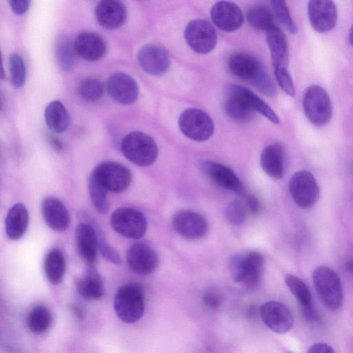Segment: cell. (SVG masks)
<instances>
[{
	"label": "cell",
	"mask_w": 353,
	"mask_h": 353,
	"mask_svg": "<svg viewBox=\"0 0 353 353\" xmlns=\"http://www.w3.org/2000/svg\"><path fill=\"white\" fill-rule=\"evenodd\" d=\"M231 73L254 85L267 96H273L276 88L261 62L246 52H236L228 60Z\"/></svg>",
	"instance_id": "cell-1"
},
{
	"label": "cell",
	"mask_w": 353,
	"mask_h": 353,
	"mask_svg": "<svg viewBox=\"0 0 353 353\" xmlns=\"http://www.w3.org/2000/svg\"><path fill=\"white\" fill-rule=\"evenodd\" d=\"M114 308L117 316L124 323H134L139 321L145 310L143 288L132 283L121 286L114 296Z\"/></svg>",
	"instance_id": "cell-2"
},
{
	"label": "cell",
	"mask_w": 353,
	"mask_h": 353,
	"mask_svg": "<svg viewBox=\"0 0 353 353\" xmlns=\"http://www.w3.org/2000/svg\"><path fill=\"white\" fill-rule=\"evenodd\" d=\"M312 283L323 304L331 310L341 307L343 294L338 274L330 268L320 265L312 272Z\"/></svg>",
	"instance_id": "cell-3"
},
{
	"label": "cell",
	"mask_w": 353,
	"mask_h": 353,
	"mask_svg": "<svg viewBox=\"0 0 353 353\" xmlns=\"http://www.w3.org/2000/svg\"><path fill=\"white\" fill-rule=\"evenodd\" d=\"M121 149L125 158L139 166L150 165L158 157V147L155 141L139 131L126 134L121 141Z\"/></svg>",
	"instance_id": "cell-4"
},
{
	"label": "cell",
	"mask_w": 353,
	"mask_h": 353,
	"mask_svg": "<svg viewBox=\"0 0 353 353\" xmlns=\"http://www.w3.org/2000/svg\"><path fill=\"white\" fill-rule=\"evenodd\" d=\"M303 108L308 121L318 127L327 124L332 117L330 98L325 90L318 85H311L305 90Z\"/></svg>",
	"instance_id": "cell-5"
},
{
	"label": "cell",
	"mask_w": 353,
	"mask_h": 353,
	"mask_svg": "<svg viewBox=\"0 0 353 353\" xmlns=\"http://www.w3.org/2000/svg\"><path fill=\"white\" fill-rule=\"evenodd\" d=\"M110 225L120 235L131 239L143 237L148 228L144 214L138 210L128 207L115 210L110 216Z\"/></svg>",
	"instance_id": "cell-6"
},
{
	"label": "cell",
	"mask_w": 353,
	"mask_h": 353,
	"mask_svg": "<svg viewBox=\"0 0 353 353\" xmlns=\"http://www.w3.org/2000/svg\"><path fill=\"white\" fill-rule=\"evenodd\" d=\"M91 174L108 191L121 193L130 185L132 174L123 164L105 161L99 164Z\"/></svg>",
	"instance_id": "cell-7"
},
{
	"label": "cell",
	"mask_w": 353,
	"mask_h": 353,
	"mask_svg": "<svg viewBox=\"0 0 353 353\" xmlns=\"http://www.w3.org/2000/svg\"><path fill=\"white\" fill-rule=\"evenodd\" d=\"M288 189L294 203L301 208L312 207L319 199L320 188L313 174L307 170H299L289 179Z\"/></svg>",
	"instance_id": "cell-8"
},
{
	"label": "cell",
	"mask_w": 353,
	"mask_h": 353,
	"mask_svg": "<svg viewBox=\"0 0 353 353\" xmlns=\"http://www.w3.org/2000/svg\"><path fill=\"white\" fill-rule=\"evenodd\" d=\"M179 127L182 133L196 141L208 140L214 132L211 117L203 110L188 108L179 118Z\"/></svg>",
	"instance_id": "cell-9"
},
{
	"label": "cell",
	"mask_w": 353,
	"mask_h": 353,
	"mask_svg": "<svg viewBox=\"0 0 353 353\" xmlns=\"http://www.w3.org/2000/svg\"><path fill=\"white\" fill-rule=\"evenodd\" d=\"M188 45L199 54H207L215 47L217 35L210 23L204 19H194L188 23L184 32Z\"/></svg>",
	"instance_id": "cell-10"
},
{
	"label": "cell",
	"mask_w": 353,
	"mask_h": 353,
	"mask_svg": "<svg viewBox=\"0 0 353 353\" xmlns=\"http://www.w3.org/2000/svg\"><path fill=\"white\" fill-rule=\"evenodd\" d=\"M259 314L263 323L275 333H286L293 327L292 314L281 302L270 301L264 303L260 307Z\"/></svg>",
	"instance_id": "cell-11"
},
{
	"label": "cell",
	"mask_w": 353,
	"mask_h": 353,
	"mask_svg": "<svg viewBox=\"0 0 353 353\" xmlns=\"http://www.w3.org/2000/svg\"><path fill=\"white\" fill-rule=\"evenodd\" d=\"M126 262L134 273L148 275L157 269L159 261L156 251L151 246L143 242H137L128 250Z\"/></svg>",
	"instance_id": "cell-12"
},
{
	"label": "cell",
	"mask_w": 353,
	"mask_h": 353,
	"mask_svg": "<svg viewBox=\"0 0 353 353\" xmlns=\"http://www.w3.org/2000/svg\"><path fill=\"white\" fill-rule=\"evenodd\" d=\"M307 15L313 29L319 33H325L335 27L338 14L332 1L312 0L307 4Z\"/></svg>",
	"instance_id": "cell-13"
},
{
	"label": "cell",
	"mask_w": 353,
	"mask_h": 353,
	"mask_svg": "<svg viewBox=\"0 0 353 353\" xmlns=\"http://www.w3.org/2000/svg\"><path fill=\"white\" fill-rule=\"evenodd\" d=\"M137 60L141 68L153 76L163 74L170 66L168 52L163 47L154 44L142 46L137 53Z\"/></svg>",
	"instance_id": "cell-14"
},
{
	"label": "cell",
	"mask_w": 353,
	"mask_h": 353,
	"mask_svg": "<svg viewBox=\"0 0 353 353\" xmlns=\"http://www.w3.org/2000/svg\"><path fill=\"white\" fill-rule=\"evenodd\" d=\"M174 230L181 236L189 239H198L204 236L208 230L205 219L191 210H181L172 218Z\"/></svg>",
	"instance_id": "cell-15"
},
{
	"label": "cell",
	"mask_w": 353,
	"mask_h": 353,
	"mask_svg": "<svg viewBox=\"0 0 353 353\" xmlns=\"http://www.w3.org/2000/svg\"><path fill=\"white\" fill-rule=\"evenodd\" d=\"M106 88L110 96L123 105L133 103L139 95V87L136 81L124 72L111 74L108 79Z\"/></svg>",
	"instance_id": "cell-16"
},
{
	"label": "cell",
	"mask_w": 353,
	"mask_h": 353,
	"mask_svg": "<svg viewBox=\"0 0 353 353\" xmlns=\"http://www.w3.org/2000/svg\"><path fill=\"white\" fill-rule=\"evenodd\" d=\"M199 168L219 186L237 194L243 193L241 181L229 168L214 161L203 160L199 163Z\"/></svg>",
	"instance_id": "cell-17"
},
{
	"label": "cell",
	"mask_w": 353,
	"mask_h": 353,
	"mask_svg": "<svg viewBox=\"0 0 353 353\" xmlns=\"http://www.w3.org/2000/svg\"><path fill=\"white\" fill-rule=\"evenodd\" d=\"M213 23L221 30L233 32L239 29L244 21L241 9L234 3L218 1L210 10Z\"/></svg>",
	"instance_id": "cell-18"
},
{
	"label": "cell",
	"mask_w": 353,
	"mask_h": 353,
	"mask_svg": "<svg viewBox=\"0 0 353 353\" xmlns=\"http://www.w3.org/2000/svg\"><path fill=\"white\" fill-rule=\"evenodd\" d=\"M73 46L74 52L88 61L101 59L106 52L104 39L99 34L90 31L79 32L74 39Z\"/></svg>",
	"instance_id": "cell-19"
},
{
	"label": "cell",
	"mask_w": 353,
	"mask_h": 353,
	"mask_svg": "<svg viewBox=\"0 0 353 353\" xmlns=\"http://www.w3.org/2000/svg\"><path fill=\"white\" fill-rule=\"evenodd\" d=\"M95 17L103 28L112 30L118 28L125 23L127 10L119 1L104 0L97 5Z\"/></svg>",
	"instance_id": "cell-20"
},
{
	"label": "cell",
	"mask_w": 353,
	"mask_h": 353,
	"mask_svg": "<svg viewBox=\"0 0 353 353\" xmlns=\"http://www.w3.org/2000/svg\"><path fill=\"white\" fill-rule=\"evenodd\" d=\"M41 208L43 218L50 228L58 232L68 229L70 216L61 201L54 196L46 197L41 203Z\"/></svg>",
	"instance_id": "cell-21"
},
{
	"label": "cell",
	"mask_w": 353,
	"mask_h": 353,
	"mask_svg": "<svg viewBox=\"0 0 353 353\" xmlns=\"http://www.w3.org/2000/svg\"><path fill=\"white\" fill-rule=\"evenodd\" d=\"M75 241L81 256L88 264H93L99 250L97 232L89 224L81 223L75 230Z\"/></svg>",
	"instance_id": "cell-22"
},
{
	"label": "cell",
	"mask_w": 353,
	"mask_h": 353,
	"mask_svg": "<svg viewBox=\"0 0 353 353\" xmlns=\"http://www.w3.org/2000/svg\"><path fill=\"white\" fill-rule=\"evenodd\" d=\"M266 34L268 45L271 53L274 68H287L289 52L285 36L276 26L268 30Z\"/></svg>",
	"instance_id": "cell-23"
},
{
	"label": "cell",
	"mask_w": 353,
	"mask_h": 353,
	"mask_svg": "<svg viewBox=\"0 0 353 353\" xmlns=\"http://www.w3.org/2000/svg\"><path fill=\"white\" fill-rule=\"evenodd\" d=\"M285 281L290 291L299 301L305 318L307 321L316 319L312 296L307 285L300 278L292 274H288Z\"/></svg>",
	"instance_id": "cell-24"
},
{
	"label": "cell",
	"mask_w": 353,
	"mask_h": 353,
	"mask_svg": "<svg viewBox=\"0 0 353 353\" xmlns=\"http://www.w3.org/2000/svg\"><path fill=\"white\" fill-rule=\"evenodd\" d=\"M263 259L257 252H252L243 256L240 283L248 289H255L261 281Z\"/></svg>",
	"instance_id": "cell-25"
},
{
	"label": "cell",
	"mask_w": 353,
	"mask_h": 353,
	"mask_svg": "<svg viewBox=\"0 0 353 353\" xmlns=\"http://www.w3.org/2000/svg\"><path fill=\"white\" fill-rule=\"evenodd\" d=\"M260 164L263 170L270 176L279 179L284 174V152L279 143L270 144L262 151Z\"/></svg>",
	"instance_id": "cell-26"
},
{
	"label": "cell",
	"mask_w": 353,
	"mask_h": 353,
	"mask_svg": "<svg viewBox=\"0 0 353 353\" xmlns=\"http://www.w3.org/2000/svg\"><path fill=\"white\" fill-rule=\"evenodd\" d=\"M29 223V213L26 207L18 203L8 210L6 221V233L11 240H18L25 234Z\"/></svg>",
	"instance_id": "cell-27"
},
{
	"label": "cell",
	"mask_w": 353,
	"mask_h": 353,
	"mask_svg": "<svg viewBox=\"0 0 353 353\" xmlns=\"http://www.w3.org/2000/svg\"><path fill=\"white\" fill-rule=\"evenodd\" d=\"M225 110L231 119L239 122L248 121L254 114V111L239 91L237 85H229Z\"/></svg>",
	"instance_id": "cell-28"
},
{
	"label": "cell",
	"mask_w": 353,
	"mask_h": 353,
	"mask_svg": "<svg viewBox=\"0 0 353 353\" xmlns=\"http://www.w3.org/2000/svg\"><path fill=\"white\" fill-rule=\"evenodd\" d=\"M78 293L83 297L90 300H99L104 295V286L98 272L90 269L76 283Z\"/></svg>",
	"instance_id": "cell-29"
},
{
	"label": "cell",
	"mask_w": 353,
	"mask_h": 353,
	"mask_svg": "<svg viewBox=\"0 0 353 353\" xmlns=\"http://www.w3.org/2000/svg\"><path fill=\"white\" fill-rule=\"evenodd\" d=\"M66 262L63 253L59 248L50 250L44 260V272L48 281L52 285L59 284L64 277Z\"/></svg>",
	"instance_id": "cell-30"
},
{
	"label": "cell",
	"mask_w": 353,
	"mask_h": 353,
	"mask_svg": "<svg viewBox=\"0 0 353 353\" xmlns=\"http://www.w3.org/2000/svg\"><path fill=\"white\" fill-rule=\"evenodd\" d=\"M44 115L46 123L52 131L62 133L68 128L69 114L59 101L50 102L46 108Z\"/></svg>",
	"instance_id": "cell-31"
},
{
	"label": "cell",
	"mask_w": 353,
	"mask_h": 353,
	"mask_svg": "<svg viewBox=\"0 0 353 353\" xmlns=\"http://www.w3.org/2000/svg\"><path fill=\"white\" fill-rule=\"evenodd\" d=\"M27 325L35 334L46 333L50 327L52 317L49 310L44 305H36L28 313Z\"/></svg>",
	"instance_id": "cell-32"
},
{
	"label": "cell",
	"mask_w": 353,
	"mask_h": 353,
	"mask_svg": "<svg viewBox=\"0 0 353 353\" xmlns=\"http://www.w3.org/2000/svg\"><path fill=\"white\" fill-rule=\"evenodd\" d=\"M237 88L254 112L256 111L259 112L273 123H279L280 121L278 116L265 101L248 88L241 85H237Z\"/></svg>",
	"instance_id": "cell-33"
},
{
	"label": "cell",
	"mask_w": 353,
	"mask_h": 353,
	"mask_svg": "<svg viewBox=\"0 0 353 353\" xmlns=\"http://www.w3.org/2000/svg\"><path fill=\"white\" fill-rule=\"evenodd\" d=\"M105 87L103 83L98 78L88 77L83 79L79 84L77 92L84 101H97L103 97Z\"/></svg>",
	"instance_id": "cell-34"
},
{
	"label": "cell",
	"mask_w": 353,
	"mask_h": 353,
	"mask_svg": "<svg viewBox=\"0 0 353 353\" xmlns=\"http://www.w3.org/2000/svg\"><path fill=\"white\" fill-rule=\"evenodd\" d=\"M74 46L65 36H61L57 41L55 54L59 68L66 72L72 70L74 65Z\"/></svg>",
	"instance_id": "cell-35"
},
{
	"label": "cell",
	"mask_w": 353,
	"mask_h": 353,
	"mask_svg": "<svg viewBox=\"0 0 353 353\" xmlns=\"http://www.w3.org/2000/svg\"><path fill=\"white\" fill-rule=\"evenodd\" d=\"M248 21L254 28L266 32L275 26L271 11L264 6L251 8L248 13Z\"/></svg>",
	"instance_id": "cell-36"
},
{
	"label": "cell",
	"mask_w": 353,
	"mask_h": 353,
	"mask_svg": "<svg viewBox=\"0 0 353 353\" xmlns=\"http://www.w3.org/2000/svg\"><path fill=\"white\" fill-rule=\"evenodd\" d=\"M88 192L92 203L96 210L105 214L109 209L108 191L90 174L88 180Z\"/></svg>",
	"instance_id": "cell-37"
},
{
	"label": "cell",
	"mask_w": 353,
	"mask_h": 353,
	"mask_svg": "<svg viewBox=\"0 0 353 353\" xmlns=\"http://www.w3.org/2000/svg\"><path fill=\"white\" fill-rule=\"evenodd\" d=\"M10 81L15 88L22 87L26 81V68L23 59L17 53H12L9 57Z\"/></svg>",
	"instance_id": "cell-38"
},
{
	"label": "cell",
	"mask_w": 353,
	"mask_h": 353,
	"mask_svg": "<svg viewBox=\"0 0 353 353\" xmlns=\"http://www.w3.org/2000/svg\"><path fill=\"white\" fill-rule=\"evenodd\" d=\"M273 12L280 23L290 33L297 32V26L293 21L286 3L282 0H274L270 2Z\"/></svg>",
	"instance_id": "cell-39"
},
{
	"label": "cell",
	"mask_w": 353,
	"mask_h": 353,
	"mask_svg": "<svg viewBox=\"0 0 353 353\" xmlns=\"http://www.w3.org/2000/svg\"><path fill=\"white\" fill-rule=\"evenodd\" d=\"M225 216L232 224L240 225L245 219V211L242 203L238 201L230 203L225 210Z\"/></svg>",
	"instance_id": "cell-40"
},
{
	"label": "cell",
	"mask_w": 353,
	"mask_h": 353,
	"mask_svg": "<svg viewBox=\"0 0 353 353\" xmlns=\"http://www.w3.org/2000/svg\"><path fill=\"white\" fill-rule=\"evenodd\" d=\"M276 81L282 90L288 95L294 97L295 88L287 68H274Z\"/></svg>",
	"instance_id": "cell-41"
},
{
	"label": "cell",
	"mask_w": 353,
	"mask_h": 353,
	"mask_svg": "<svg viewBox=\"0 0 353 353\" xmlns=\"http://www.w3.org/2000/svg\"><path fill=\"white\" fill-rule=\"evenodd\" d=\"M97 236L99 250L102 256L114 264H121V259L119 253L110 245L101 233H97Z\"/></svg>",
	"instance_id": "cell-42"
},
{
	"label": "cell",
	"mask_w": 353,
	"mask_h": 353,
	"mask_svg": "<svg viewBox=\"0 0 353 353\" xmlns=\"http://www.w3.org/2000/svg\"><path fill=\"white\" fill-rule=\"evenodd\" d=\"M243 259V256L241 254H234L230 260V272L233 280L237 283H240Z\"/></svg>",
	"instance_id": "cell-43"
},
{
	"label": "cell",
	"mask_w": 353,
	"mask_h": 353,
	"mask_svg": "<svg viewBox=\"0 0 353 353\" xmlns=\"http://www.w3.org/2000/svg\"><path fill=\"white\" fill-rule=\"evenodd\" d=\"M12 10L17 14H23L27 12L30 6V1L11 0L9 1Z\"/></svg>",
	"instance_id": "cell-44"
},
{
	"label": "cell",
	"mask_w": 353,
	"mask_h": 353,
	"mask_svg": "<svg viewBox=\"0 0 353 353\" xmlns=\"http://www.w3.org/2000/svg\"><path fill=\"white\" fill-rule=\"evenodd\" d=\"M307 353H335L332 346L326 343L318 342L312 344L307 350Z\"/></svg>",
	"instance_id": "cell-45"
},
{
	"label": "cell",
	"mask_w": 353,
	"mask_h": 353,
	"mask_svg": "<svg viewBox=\"0 0 353 353\" xmlns=\"http://www.w3.org/2000/svg\"><path fill=\"white\" fill-rule=\"evenodd\" d=\"M204 303L210 308H217L220 305V300L219 297L212 293H207L203 296Z\"/></svg>",
	"instance_id": "cell-46"
},
{
	"label": "cell",
	"mask_w": 353,
	"mask_h": 353,
	"mask_svg": "<svg viewBox=\"0 0 353 353\" xmlns=\"http://www.w3.org/2000/svg\"><path fill=\"white\" fill-rule=\"evenodd\" d=\"M247 205L249 210L252 213H256L260 208V203L257 198L250 196L248 199Z\"/></svg>",
	"instance_id": "cell-47"
},
{
	"label": "cell",
	"mask_w": 353,
	"mask_h": 353,
	"mask_svg": "<svg viewBox=\"0 0 353 353\" xmlns=\"http://www.w3.org/2000/svg\"><path fill=\"white\" fill-rule=\"evenodd\" d=\"M345 268L349 272L353 273V259H350L345 263Z\"/></svg>",
	"instance_id": "cell-48"
},
{
	"label": "cell",
	"mask_w": 353,
	"mask_h": 353,
	"mask_svg": "<svg viewBox=\"0 0 353 353\" xmlns=\"http://www.w3.org/2000/svg\"><path fill=\"white\" fill-rule=\"evenodd\" d=\"M349 41L351 45L353 46V25L352 26L349 32Z\"/></svg>",
	"instance_id": "cell-49"
},
{
	"label": "cell",
	"mask_w": 353,
	"mask_h": 353,
	"mask_svg": "<svg viewBox=\"0 0 353 353\" xmlns=\"http://www.w3.org/2000/svg\"><path fill=\"white\" fill-rule=\"evenodd\" d=\"M288 353H292V352H288Z\"/></svg>",
	"instance_id": "cell-50"
}]
</instances>
